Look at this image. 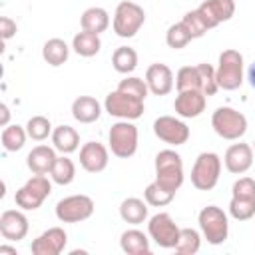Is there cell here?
Listing matches in <instances>:
<instances>
[{
  "label": "cell",
  "instance_id": "60d3db41",
  "mask_svg": "<svg viewBox=\"0 0 255 255\" xmlns=\"http://www.w3.org/2000/svg\"><path fill=\"white\" fill-rule=\"evenodd\" d=\"M16 32H18L16 22L8 16H2L0 18V36H2V40H10L12 36H16Z\"/></svg>",
  "mask_w": 255,
  "mask_h": 255
},
{
  "label": "cell",
  "instance_id": "5b68a950",
  "mask_svg": "<svg viewBox=\"0 0 255 255\" xmlns=\"http://www.w3.org/2000/svg\"><path fill=\"white\" fill-rule=\"evenodd\" d=\"M143 22H145V12L137 2L124 0L116 6L112 26L120 38H133L143 26Z\"/></svg>",
  "mask_w": 255,
  "mask_h": 255
},
{
  "label": "cell",
  "instance_id": "603a6c76",
  "mask_svg": "<svg viewBox=\"0 0 255 255\" xmlns=\"http://www.w3.org/2000/svg\"><path fill=\"white\" fill-rule=\"evenodd\" d=\"M80 26L82 30L86 32H94V34H102L108 30L110 26V14L106 8H100V6H92L88 10L82 12L80 16Z\"/></svg>",
  "mask_w": 255,
  "mask_h": 255
},
{
  "label": "cell",
  "instance_id": "836d02e7",
  "mask_svg": "<svg viewBox=\"0 0 255 255\" xmlns=\"http://www.w3.org/2000/svg\"><path fill=\"white\" fill-rule=\"evenodd\" d=\"M26 131H28V137L34 139V141H44L48 135H52V124L48 118L44 116H32L26 124Z\"/></svg>",
  "mask_w": 255,
  "mask_h": 255
},
{
  "label": "cell",
  "instance_id": "d4e9b609",
  "mask_svg": "<svg viewBox=\"0 0 255 255\" xmlns=\"http://www.w3.org/2000/svg\"><path fill=\"white\" fill-rule=\"evenodd\" d=\"M120 217L129 225H139L147 219V201L139 197H128L120 205Z\"/></svg>",
  "mask_w": 255,
  "mask_h": 255
},
{
  "label": "cell",
  "instance_id": "83f0119b",
  "mask_svg": "<svg viewBox=\"0 0 255 255\" xmlns=\"http://www.w3.org/2000/svg\"><path fill=\"white\" fill-rule=\"evenodd\" d=\"M175 88L177 92L183 90H201L203 92V80L199 66H183L175 74Z\"/></svg>",
  "mask_w": 255,
  "mask_h": 255
},
{
  "label": "cell",
  "instance_id": "30bf717a",
  "mask_svg": "<svg viewBox=\"0 0 255 255\" xmlns=\"http://www.w3.org/2000/svg\"><path fill=\"white\" fill-rule=\"evenodd\" d=\"M94 199L84 195V193H76V195H68L64 199H60L56 203V217L62 223H80L92 217L94 213Z\"/></svg>",
  "mask_w": 255,
  "mask_h": 255
},
{
  "label": "cell",
  "instance_id": "484cf974",
  "mask_svg": "<svg viewBox=\"0 0 255 255\" xmlns=\"http://www.w3.org/2000/svg\"><path fill=\"white\" fill-rule=\"evenodd\" d=\"M70 56V46L62 40V38H50L48 42H44L42 46V58L46 64L58 68L62 66Z\"/></svg>",
  "mask_w": 255,
  "mask_h": 255
},
{
  "label": "cell",
  "instance_id": "5bb4252c",
  "mask_svg": "<svg viewBox=\"0 0 255 255\" xmlns=\"http://www.w3.org/2000/svg\"><path fill=\"white\" fill-rule=\"evenodd\" d=\"M205 104H207V96L201 90H183V92H177L173 110L179 118L191 120L203 114Z\"/></svg>",
  "mask_w": 255,
  "mask_h": 255
},
{
  "label": "cell",
  "instance_id": "f35d334b",
  "mask_svg": "<svg viewBox=\"0 0 255 255\" xmlns=\"http://www.w3.org/2000/svg\"><path fill=\"white\" fill-rule=\"evenodd\" d=\"M201 70V80H203V94L205 96H215L219 86L215 80V68L211 64H197Z\"/></svg>",
  "mask_w": 255,
  "mask_h": 255
},
{
  "label": "cell",
  "instance_id": "d6986e66",
  "mask_svg": "<svg viewBox=\"0 0 255 255\" xmlns=\"http://www.w3.org/2000/svg\"><path fill=\"white\" fill-rule=\"evenodd\" d=\"M145 82L153 96H167L175 84L171 68L161 62H155L145 70Z\"/></svg>",
  "mask_w": 255,
  "mask_h": 255
},
{
  "label": "cell",
  "instance_id": "277c9868",
  "mask_svg": "<svg viewBox=\"0 0 255 255\" xmlns=\"http://www.w3.org/2000/svg\"><path fill=\"white\" fill-rule=\"evenodd\" d=\"M211 128H213V131L219 137L235 141V139L245 135V131H247V118L241 112H237L235 108L221 106L211 116Z\"/></svg>",
  "mask_w": 255,
  "mask_h": 255
},
{
  "label": "cell",
  "instance_id": "d6a6232c",
  "mask_svg": "<svg viewBox=\"0 0 255 255\" xmlns=\"http://www.w3.org/2000/svg\"><path fill=\"white\" fill-rule=\"evenodd\" d=\"M143 197H145L147 205H151V207H165V205H169V203L173 201L175 193H173V191H167V189L161 187L157 181H151V183L145 187Z\"/></svg>",
  "mask_w": 255,
  "mask_h": 255
},
{
  "label": "cell",
  "instance_id": "ee69618b",
  "mask_svg": "<svg viewBox=\"0 0 255 255\" xmlns=\"http://www.w3.org/2000/svg\"><path fill=\"white\" fill-rule=\"evenodd\" d=\"M2 253H10V255H18L16 247H10V245H0V255Z\"/></svg>",
  "mask_w": 255,
  "mask_h": 255
},
{
  "label": "cell",
  "instance_id": "7bdbcfd3",
  "mask_svg": "<svg viewBox=\"0 0 255 255\" xmlns=\"http://www.w3.org/2000/svg\"><path fill=\"white\" fill-rule=\"evenodd\" d=\"M247 80H249L251 88H255V62L249 66V72H247Z\"/></svg>",
  "mask_w": 255,
  "mask_h": 255
},
{
  "label": "cell",
  "instance_id": "ba28073f",
  "mask_svg": "<svg viewBox=\"0 0 255 255\" xmlns=\"http://www.w3.org/2000/svg\"><path fill=\"white\" fill-rule=\"evenodd\" d=\"M52 193V183L46 175H32L16 193H14V201L18 207L26 209V211H34L38 209L46 197Z\"/></svg>",
  "mask_w": 255,
  "mask_h": 255
},
{
  "label": "cell",
  "instance_id": "52a82bcc",
  "mask_svg": "<svg viewBox=\"0 0 255 255\" xmlns=\"http://www.w3.org/2000/svg\"><path fill=\"white\" fill-rule=\"evenodd\" d=\"M108 143L116 157L128 159L137 151V128L129 120L116 122L108 131Z\"/></svg>",
  "mask_w": 255,
  "mask_h": 255
},
{
  "label": "cell",
  "instance_id": "44dd1931",
  "mask_svg": "<svg viewBox=\"0 0 255 255\" xmlns=\"http://www.w3.org/2000/svg\"><path fill=\"white\" fill-rule=\"evenodd\" d=\"M100 114H102V106L92 96H80L72 102V116L80 124H94L100 120Z\"/></svg>",
  "mask_w": 255,
  "mask_h": 255
},
{
  "label": "cell",
  "instance_id": "7a4b0ae2",
  "mask_svg": "<svg viewBox=\"0 0 255 255\" xmlns=\"http://www.w3.org/2000/svg\"><path fill=\"white\" fill-rule=\"evenodd\" d=\"M197 223L201 229L203 239H207V243L211 245H221L227 241L229 237V219L227 213L217 207V205H207L199 211L197 215Z\"/></svg>",
  "mask_w": 255,
  "mask_h": 255
},
{
  "label": "cell",
  "instance_id": "e575fe53",
  "mask_svg": "<svg viewBox=\"0 0 255 255\" xmlns=\"http://www.w3.org/2000/svg\"><path fill=\"white\" fill-rule=\"evenodd\" d=\"M229 215L235 221H247L255 215V199H245V197H233L229 201Z\"/></svg>",
  "mask_w": 255,
  "mask_h": 255
},
{
  "label": "cell",
  "instance_id": "1f68e13d",
  "mask_svg": "<svg viewBox=\"0 0 255 255\" xmlns=\"http://www.w3.org/2000/svg\"><path fill=\"white\" fill-rule=\"evenodd\" d=\"M201 247V235L199 231L191 229V227H183L179 231V239L175 245V251L179 255H195Z\"/></svg>",
  "mask_w": 255,
  "mask_h": 255
},
{
  "label": "cell",
  "instance_id": "4316f807",
  "mask_svg": "<svg viewBox=\"0 0 255 255\" xmlns=\"http://www.w3.org/2000/svg\"><path fill=\"white\" fill-rule=\"evenodd\" d=\"M72 48H74V52H76L78 56H82V58H92V56H96V54L100 52V48H102L100 34L82 30V32H78V34L74 36Z\"/></svg>",
  "mask_w": 255,
  "mask_h": 255
},
{
  "label": "cell",
  "instance_id": "4dcf8cb0",
  "mask_svg": "<svg viewBox=\"0 0 255 255\" xmlns=\"http://www.w3.org/2000/svg\"><path fill=\"white\" fill-rule=\"evenodd\" d=\"M26 137H28L26 128H22V126H18V124L6 126V128L2 129V135H0L2 147H4L6 151H18V149H22L24 143H26Z\"/></svg>",
  "mask_w": 255,
  "mask_h": 255
},
{
  "label": "cell",
  "instance_id": "f6af8a7d",
  "mask_svg": "<svg viewBox=\"0 0 255 255\" xmlns=\"http://www.w3.org/2000/svg\"><path fill=\"white\" fill-rule=\"evenodd\" d=\"M251 147H253V151H255V141H253V145H251Z\"/></svg>",
  "mask_w": 255,
  "mask_h": 255
},
{
  "label": "cell",
  "instance_id": "f1b7e54d",
  "mask_svg": "<svg viewBox=\"0 0 255 255\" xmlns=\"http://www.w3.org/2000/svg\"><path fill=\"white\" fill-rule=\"evenodd\" d=\"M112 64H114L116 72L128 76L137 68V52L129 46H120V48H116V52L112 56Z\"/></svg>",
  "mask_w": 255,
  "mask_h": 255
},
{
  "label": "cell",
  "instance_id": "b9f144b4",
  "mask_svg": "<svg viewBox=\"0 0 255 255\" xmlns=\"http://www.w3.org/2000/svg\"><path fill=\"white\" fill-rule=\"evenodd\" d=\"M0 112H2V120H0V126H2V128L10 126V124H8V120H10V110H8V106H6V104H2V106H0Z\"/></svg>",
  "mask_w": 255,
  "mask_h": 255
},
{
  "label": "cell",
  "instance_id": "e0dca14e",
  "mask_svg": "<svg viewBox=\"0 0 255 255\" xmlns=\"http://www.w3.org/2000/svg\"><path fill=\"white\" fill-rule=\"evenodd\" d=\"M110 153L108 147L100 141H88L80 147V165L88 173H100L108 167Z\"/></svg>",
  "mask_w": 255,
  "mask_h": 255
},
{
  "label": "cell",
  "instance_id": "74e56055",
  "mask_svg": "<svg viewBox=\"0 0 255 255\" xmlns=\"http://www.w3.org/2000/svg\"><path fill=\"white\" fill-rule=\"evenodd\" d=\"M181 24L187 28V32L191 34V38H193V40H195V38L205 36V32H207V26H205V22H203L201 14L197 12V8H195V10H191V12H187V14L181 18Z\"/></svg>",
  "mask_w": 255,
  "mask_h": 255
},
{
  "label": "cell",
  "instance_id": "9a60e30c",
  "mask_svg": "<svg viewBox=\"0 0 255 255\" xmlns=\"http://www.w3.org/2000/svg\"><path fill=\"white\" fill-rule=\"evenodd\" d=\"M197 12L201 14L207 30H211V28L219 26L221 22H227V20L233 18L235 2L233 0H205L197 8Z\"/></svg>",
  "mask_w": 255,
  "mask_h": 255
},
{
  "label": "cell",
  "instance_id": "f546056e",
  "mask_svg": "<svg viewBox=\"0 0 255 255\" xmlns=\"http://www.w3.org/2000/svg\"><path fill=\"white\" fill-rule=\"evenodd\" d=\"M50 177L58 185H70L74 181V177H76V165H74V161L62 153L60 157H56L54 167L50 171Z\"/></svg>",
  "mask_w": 255,
  "mask_h": 255
},
{
  "label": "cell",
  "instance_id": "ffe728a7",
  "mask_svg": "<svg viewBox=\"0 0 255 255\" xmlns=\"http://www.w3.org/2000/svg\"><path fill=\"white\" fill-rule=\"evenodd\" d=\"M56 147H50V145H36L32 147V151L28 153L26 157V165L32 173L36 175H46L52 171L54 167V161H56Z\"/></svg>",
  "mask_w": 255,
  "mask_h": 255
},
{
  "label": "cell",
  "instance_id": "3957f363",
  "mask_svg": "<svg viewBox=\"0 0 255 255\" xmlns=\"http://www.w3.org/2000/svg\"><path fill=\"white\" fill-rule=\"evenodd\" d=\"M215 80L219 90L233 92L243 84V56L241 52L229 48L219 54V62L215 68Z\"/></svg>",
  "mask_w": 255,
  "mask_h": 255
},
{
  "label": "cell",
  "instance_id": "8fae6325",
  "mask_svg": "<svg viewBox=\"0 0 255 255\" xmlns=\"http://www.w3.org/2000/svg\"><path fill=\"white\" fill-rule=\"evenodd\" d=\"M179 227L173 221V217L169 213H155L153 217H149L147 221V235L149 239L163 247V249H175L177 239H179Z\"/></svg>",
  "mask_w": 255,
  "mask_h": 255
},
{
  "label": "cell",
  "instance_id": "d590c367",
  "mask_svg": "<svg viewBox=\"0 0 255 255\" xmlns=\"http://www.w3.org/2000/svg\"><path fill=\"white\" fill-rule=\"evenodd\" d=\"M191 40H193L191 34L187 32V28H185L181 22L171 24V26L167 28V32H165V42H167V46L173 48V50H181V48H185Z\"/></svg>",
  "mask_w": 255,
  "mask_h": 255
},
{
  "label": "cell",
  "instance_id": "8992f818",
  "mask_svg": "<svg viewBox=\"0 0 255 255\" xmlns=\"http://www.w3.org/2000/svg\"><path fill=\"white\" fill-rule=\"evenodd\" d=\"M221 175V157L213 151H203L191 167V183L199 191H211Z\"/></svg>",
  "mask_w": 255,
  "mask_h": 255
},
{
  "label": "cell",
  "instance_id": "8d00e7d4",
  "mask_svg": "<svg viewBox=\"0 0 255 255\" xmlns=\"http://www.w3.org/2000/svg\"><path fill=\"white\" fill-rule=\"evenodd\" d=\"M118 90L129 94V96H135V98H139V100H145V96L149 94L147 82L141 80V78H137V76H128L126 80H122L120 86H118Z\"/></svg>",
  "mask_w": 255,
  "mask_h": 255
},
{
  "label": "cell",
  "instance_id": "7402d4cb",
  "mask_svg": "<svg viewBox=\"0 0 255 255\" xmlns=\"http://www.w3.org/2000/svg\"><path fill=\"white\" fill-rule=\"evenodd\" d=\"M120 247L128 255H147L151 251L149 237L139 229H126L120 237Z\"/></svg>",
  "mask_w": 255,
  "mask_h": 255
},
{
  "label": "cell",
  "instance_id": "6da1fadb",
  "mask_svg": "<svg viewBox=\"0 0 255 255\" xmlns=\"http://www.w3.org/2000/svg\"><path fill=\"white\" fill-rule=\"evenodd\" d=\"M155 181L167 191H177L183 183V161L173 149H161L155 155Z\"/></svg>",
  "mask_w": 255,
  "mask_h": 255
},
{
  "label": "cell",
  "instance_id": "9c48e42d",
  "mask_svg": "<svg viewBox=\"0 0 255 255\" xmlns=\"http://www.w3.org/2000/svg\"><path fill=\"white\" fill-rule=\"evenodd\" d=\"M104 110L118 118V120H137L143 116V100L135 98V96H129L122 90H114L106 96V102H104Z\"/></svg>",
  "mask_w": 255,
  "mask_h": 255
},
{
  "label": "cell",
  "instance_id": "7c38bea8",
  "mask_svg": "<svg viewBox=\"0 0 255 255\" xmlns=\"http://www.w3.org/2000/svg\"><path fill=\"white\" fill-rule=\"evenodd\" d=\"M153 133L169 143V145H183L187 139H189V128L185 122H181L179 118H173V116H159L155 122H153Z\"/></svg>",
  "mask_w": 255,
  "mask_h": 255
},
{
  "label": "cell",
  "instance_id": "ac0fdd59",
  "mask_svg": "<svg viewBox=\"0 0 255 255\" xmlns=\"http://www.w3.org/2000/svg\"><path fill=\"white\" fill-rule=\"evenodd\" d=\"M0 235L6 241H22L28 235V217L18 209H6L0 215Z\"/></svg>",
  "mask_w": 255,
  "mask_h": 255
},
{
  "label": "cell",
  "instance_id": "2e32d148",
  "mask_svg": "<svg viewBox=\"0 0 255 255\" xmlns=\"http://www.w3.org/2000/svg\"><path fill=\"white\" fill-rule=\"evenodd\" d=\"M253 155H255V151L249 143H233V145L227 147V151L223 155L225 169L233 175H243L245 171L251 169Z\"/></svg>",
  "mask_w": 255,
  "mask_h": 255
},
{
  "label": "cell",
  "instance_id": "ab89813d",
  "mask_svg": "<svg viewBox=\"0 0 255 255\" xmlns=\"http://www.w3.org/2000/svg\"><path fill=\"white\" fill-rule=\"evenodd\" d=\"M231 195L233 197L255 199V179L253 177H239L231 187Z\"/></svg>",
  "mask_w": 255,
  "mask_h": 255
},
{
  "label": "cell",
  "instance_id": "cb8c5ba5",
  "mask_svg": "<svg viewBox=\"0 0 255 255\" xmlns=\"http://www.w3.org/2000/svg\"><path fill=\"white\" fill-rule=\"evenodd\" d=\"M50 137H52L54 147L60 153H64V155L76 151L78 145H80V133L72 126H58V128H54V131H52Z\"/></svg>",
  "mask_w": 255,
  "mask_h": 255
},
{
  "label": "cell",
  "instance_id": "4fadbf2b",
  "mask_svg": "<svg viewBox=\"0 0 255 255\" xmlns=\"http://www.w3.org/2000/svg\"><path fill=\"white\" fill-rule=\"evenodd\" d=\"M66 243H68L66 231L62 227H50L32 241L30 249L34 255H60L66 249Z\"/></svg>",
  "mask_w": 255,
  "mask_h": 255
}]
</instances>
